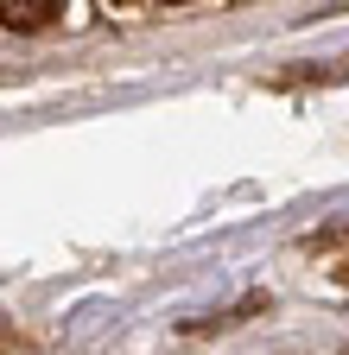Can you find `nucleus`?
Returning <instances> with one entry per match:
<instances>
[{
  "label": "nucleus",
  "instance_id": "1",
  "mask_svg": "<svg viewBox=\"0 0 349 355\" xmlns=\"http://www.w3.org/2000/svg\"><path fill=\"white\" fill-rule=\"evenodd\" d=\"M51 13H64L58 0H0V26H19V32H32V26H45Z\"/></svg>",
  "mask_w": 349,
  "mask_h": 355
}]
</instances>
